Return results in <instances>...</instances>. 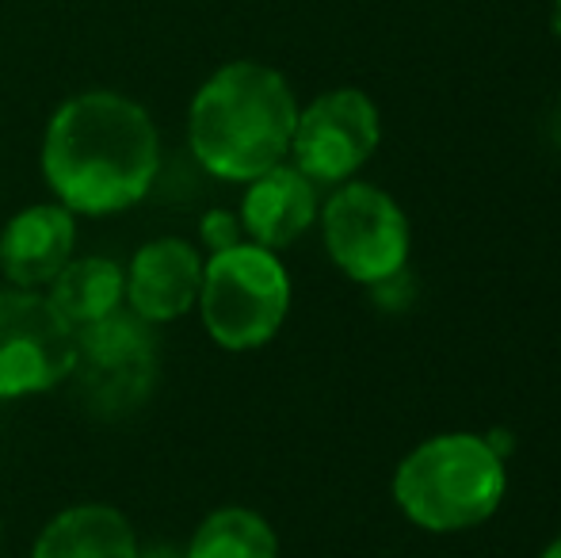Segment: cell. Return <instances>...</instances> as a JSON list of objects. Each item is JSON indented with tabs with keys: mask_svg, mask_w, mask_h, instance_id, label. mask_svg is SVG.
Masks as SVG:
<instances>
[{
	"mask_svg": "<svg viewBox=\"0 0 561 558\" xmlns=\"http://www.w3.org/2000/svg\"><path fill=\"white\" fill-rule=\"evenodd\" d=\"M161 135L138 100L115 89L69 96L43 135V176L73 215H118L149 195Z\"/></svg>",
	"mask_w": 561,
	"mask_h": 558,
	"instance_id": "6da1fadb",
	"label": "cell"
},
{
	"mask_svg": "<svg viewBox=\"0 0 561 558\" xmlns=\"http://www.w3.org/2000/svg\"><path fill=\"white\" fill-rule=\"evenodd\" d=\"M298 123L295 89L264 61L218 66L187 107V141L210 176L249 184L290 157Z\"/></svg>",
	"mask_w": 561,
	"mask_h": 558,
	"instance_id": "7a4b0ae2",
	"label": "cell"
},
{
	"mask_svg": "<svg viewBox=\"0 0 561 558\" xmlns=\"http://www.w3.org/2000/svg\"><path fill=\"white\" fill-rule=\"evenodd\" d=\"M508 490L504 459L478 432H444L401 459L393 498L401 513L428 532H462L485 524Z\"/></svg>",
	"mask_w": 561,
	"mask_h": 558,
	"instance_id": "3957f363",
	"label": "cell"
},
{
	"mask_svg": "<svg viewBox=\"0 0 561 558\" xmlns=\"http://www.w3.org/2000/svg\"><path fill=\"white\" fill-rule=\"evenodd\" d=\"M195 306L218 349H260L287 321L290 276L272 249L241 241L203 261V287Z\"/></svg>",
	"mask_w": 561,
	"mask_h": 558,
	"instance_id": "277c9868",
	"label": "cell"
},
{
	"mask_svg": "<svg viewBox=\"0 0 561 558\" xmlns=\"http://www.w3.org/2000/svg\"><path fill=\"white\" fill-rule=\"evenodd\" d=\"M321 230L333 264L355 283H375L405 272L409 218L382 187L347 180L329 195L321 210Z\"/></svg>",
	"mask_w": 561,
	"mask_h": 558,
	"instance_id": "5b68a950",
	"label": "cell"
},
{
	"mask_svg": "<svg viewBox=\"0 0 561 558\" xmlns=\"http://www.w3.org/2000/svg\"><path fill=\"white\" fill-rule=\"evenodd\" d=\"M77 329L38 291H0V402L46 395L73 375Z\"/></svg>",
	"mask_w": 561,
	"mask_h": 558,
	"instance_id": "8992f818",
	"label": "cell"
},
{
	"mask_svg": "<svg viewBox=\"0 0 561 558\" xmlns=\"http://www.w3.org/2000/svg\"><path fill=\"white\" fill-rule=\"evenodd\" d=\"M378 141L382 119L375 100L363 89H333L298 107L290 157L313 184H347L375 157Z\"/></svg>",
	"mask_w": 561,
	"mask_h": 558,
	"instance_id": "52a82bcc",
	"label": "cell"
},
{
	"mask_svg": "<svg viewBox=\"0 0 561 558\" xmlns=\"http://www.w3.org/2000/svg\"><path fill=\"white\" fill-rule=\"evenodd\" d=\"M73 375L81 379V390L92 410H138L157 379V352L149 326L123 306L112 318L81 329L77 333Z\"/></svg>",
	"mask_w": 561,
	"mask_h": 558,
	"instance_id": "ba28073f",
	"label": "cell"
},
{
	"mask_svg": "<svg viewBox=\"0 0 561 558\" xmlns=\"http://www.w3.org/2000/svg\"><path fill=\"white\" fill-rule=\"evenodd\" d=\"M203 257L184 238H157L126 269V310L146 326H169L199 303Z\"/></svg>",
	"mask_w": 561,
	"mask_h": 558,
	"instance_id": "9c48e42d",
	"label": "cell"
},
{
	"mask_svg": "<svg viewBox=\"0 0 561 558\" xmlns=\"http://www.w3.org/2000/svg\"><path fill=\"white\" fill-rule=\"evenodd\" d=\"M73 210L61 203H35L20 210L0 234V272L12 287L38 291L73 261Z\"/></svg>",
	"mask_w": 561,
	"mask_h": 558,
	"instance_id": "30bf717a",
	"label": "cell"
},
{
	"mask_svg": "<svg viewBox=\"0 0 561 558\" xmlns=\"http://www.w3.org/2000/svg\"><path fill=\"white\" fill-rule=\"evenodd\" d=\"M241 226L252 246L264 249H287L302 238L318 218V184L295 164H275L249 180V192L241 203Z\"/></svg>",
	"mask_w": 561,
	"mask_h": 558,
	"instance_id": "8fae6325",
	"label": "cell"
},
{
	"mask_svg": "<svg viewBox=\"0 0 561 558\" xmlns=\"http://www.w3.org/2000/svg\"><path fill=\"white\" fill-rule=\"evenodd\" d=\"M138 536L126 513L115 505H73L61 509L35 539L31 558H138Z\"/></svg>",
	"mask_w": 561,
	"mask_h": 558,
	"instance_id": "7c38bea8",
	"label": "cell"
},
{
	"mask_svg": "<svg viewBox=\"0 0 561 558\" xmlns=\"http://www.w3.org/2000/svg\"><path fill=\"white\" fill-rule=\"evenodd\" d=\"M46 287L50 306L77 333L126 306V272L107 257H73Z\"/></svg>",
	"mask_w": 561,
	"mask_h": 558,
	"instance_id": "4fadbf2b",
	"label": "cell"
},
{
	"mask_svg": "<svg viewBox=\"0 0 561 558\" xmlns=\"http://www.w3.org/2000/svg\"><path fill=\"white\" fill-rule=\"evenodd\" d=\"M187 558H279V539L272 524L244 505L215 509L195 528Z\"/></svg>",
	"mask_w": 561,
	"mask_h": 558,
	"instance_id": "5bb4252c",
	"label": "cell"
},
{
	"mask_svg": "<svg viewBox=\"0 0 561 558\" xmlns=\"http://www.w3.org/2000/svg\"><path fill=\"white\" fill-rule=\"evenodd\" d=\"M203 241H207L210 253H222V249H233L244 241V226L237 215H229V210H210V215H203Z\"/></svg>",
	"mask_w": 561,
	"mask_h": 558,
	"instance_id": "9a60e30c",
	"label": "cell"
},
{
	"mask_svg": "<svg viewBox=\"0 0 561 558\" xmlns=\"http://www.w3.org/2000/svg\"><path fill=\"white\" fill-rule=\"evenodd\" d=\"M138 558H187V555L172 544H149V547H141Z\"/></svg>",
	"mask_w": 561,
	"mask_h": 558,
	"instance_id": "2e32d148",
	"label": "cell"
},
{
	"mask_svg": "<svg viewBox=\"0 0 561 558\" xmlns=\"http://www.w3.org/2000/svg\"><path fill=\"white\" fill-rule=\"evenodd\" d=\"M547 130H550V141L561 149V100L554 104V112H550V123H547Z\"/></svg>",
	"mask_w": 561,
	"mask_h": 558,
	"instance_id": "e0dca14e",
	"label": "cell"
},
{
	"mask_svg": "<svg viewBox=\"0 0 561 558\" xmlns=\"http://www.w3.org/2000/svg\"><path fill=\"white\" fill-rule=\"evenodd\" d=\"M550 27H554V35L561 38V0H554V8H550Z\"/></svg>",
	"mask_w": 561,
	"mask_h": 558,
	"instance_id": "ac0fdd59",
	"label": "cell"
},
{
	"mask_svg": "<svg viewBox=\"0 0 561 558\" xmlns=\"http://www.w3.org/2000/svg\"><path fill=\"white\" fill-rule=\"evenodd\" d=\"M542 558H561V536L547 547V551H542Z\"/></svg>",
	"mask_w": 561,
	"mask_h": 558,
	"instance_id": "d6986e66",
	"label": "cell"
}]
</instances>
